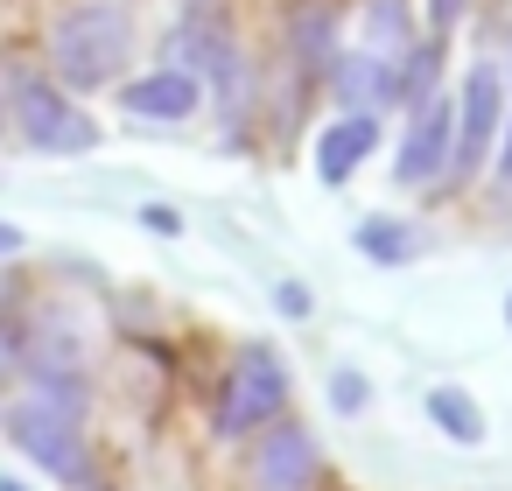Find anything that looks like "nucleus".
Returning <instances> with one entry per match:
<instances>
[{"label": "nucleus", "instance_id": "1", "mask_svg": "<svg viewBox=\"0 0 512 491\" xmlns=\"http://www.w3.org/2000/svg\"><path fill=\"white\" fill-rule=\"evenodd\" d=\"M127 50H134V22L120 0H85V8H71L50 36V57H57V78L92 92V85H113L127 71Z\"/></svg>", "mask_w": 512, "mask_h": 491}, {"label": "nucleus", "instance_id": "2", "mask_svg": "<svg viewBox=\"0 0 512 491\" xmlns=\"http://www.w3.org/2000/svg\"><path fill=\"white\" fill-rule=\"evenodd\" d=\"M288 407V365L274 344H246L225 372V393H218V435H260L267 421H281Z\"/></svg>", "mask_w": 512, "mask_h": 491}, {"label": "nucleus", "instance_id": "3", "mask_svg": "<svg viewBox=\"0 0 512 491\" xmlns=\"http://www.w3.org/2000/svg\"><path fill=\"white\" fill-rule=\"evenodd\" d=\"M456 148H449V183L491 169L498 155V127H505V71L498 64H470V78L456 85Z\"/></svg>", "mask_w": 512, "mask_h": 491}, {"label": "nucleus", "instance_id": "4", "mask_svg": "<svg viewBox=\"0 0 512 491\" xmlns=\"http://www.w3.org/2000/svg\"><path fill=\"white\" fill-rule=\"evenodd\" d=\"M15 120H22V141L43 148V155H85L99 141V127L43 78H22L15 85Z\"/></svg>", "mask_w": 512, "mask_h": 491}, {"label": "nucleus", "instance_id": "5", "mask_svg": "<svg viewBox=\"0 0 512 491\" xmlns=\"http://www.w3.org/2000/svg\"><path fill=\"white\" fill-rule=\"evenodd\" d=\"M8 435H15L22 456L43 463L50 477H64V484H92V456H85V442H78V414H64V407H50V400H29V407L15 414Z\"/></svg>", "mask_w": 512, "mask_h": 491}, {"label": "nucleus", "instance_id": "6", "mask_svg": "<svg viewBox=\"0 0 512 491\" xmlns=\"http://www.w3.org/2000/svg\"><path fill=\"white\" fill-rule=\"evenodd\" d=\"M449 148H456V106H449V92H442V99H428L421 113H407V141H400V155H393V183H400V190L442 183V176H449Z\"/></svg>", "mask_w": 512, "mask_h": 491}, {"label": "nucleus", "instance_id": "7", "mask_svg": "<svg viewBox=\"0 0 512 491\" xmlns=\"http://www.w3.org/2000/svg\"><path fill=\"white\" fill-rule=\"evenodd\" d=\"M316 435L302 428V421H267L260 428V442H253V484L260 491H309L316 484Z\"/></svg>", "mask_w": 512, "mask_h": 491}, {"label": "nucleus", "instance_id": "8", "mask_svg": "<svg viewBox=\"0 0 512 491\" xmlns=\"http://www.w3.org/2000/svg\"><path fill=\"white\" fill-rule=\"evenodd\" d=\"M323 78H330V99L344 113H386V106H400L393 99V57H379V50H337Z\"/></svg>", "mask_w": 512, "mask_h": 491}, {"label": "nucleus", "instance_id": "9", "mask_svg": "<svg viewBox=\"0 0 512 491\" xmlns=\"http://www.w3.org/2000/svg\"><path fill=\"white\" fill-rule=\"evenodd\" d=\"M120 106L134 120H190L204 106V78L197 71H148V78H134L120 92Z\"/></svg>", "mask_w": 512, "mask_h": 491}, {"label": "nucleus", "instance_id": "10", "mask_svg": "<svg viewBox=\"0 0 512 491\" xmlns=\"http://www.w3.org/2000/svg\"><path fill=\"white\" fill-rule=\"evenodd\" d=\"M372 148H379V113H344V120L323 127V141H316V176H323V183H351V176L372 162Z\"/></svg>", "mask_w": 512, "mask_h": 491}, {"label": "nucleus", "instance_id": "11", "mask_svg": "<svg viewBox=\"0 0 512 491\" xmlns=\"http://www.w3.org/2000/svg\"><path fill=\"white\" fill-rule=\"evenodd\" d=\"M288 57H295V71H330V57H337V0H288Z\"/></svg>", "mask_w": 512, "mask_h": 491}, {"label": "nucleus", "instance_id": "12", "mask_svg": "<svg viewBox=\"0 0 512 491\" xmlns=\"http://www.w3.org/2000/svg\"><path fill=\"white\" fill-rule=\"evenodd\" d=\"M176 71H218L225 57H232V36H225V8H218V0H190V8H183V29H176Z\"/></svg>", "mask_w": 512, "mask_h": 491}, {"label": "nucleus", "instance_id": "13", "mask_svg": "<svg viewBox=\"0 0 512 491\" xmlns=\"http://www.w3.org/2000/svg\"><path fill=\"white\" fill-rule=\"evenodd\" d=\"M351 239H358V253H365L372 267H407V260L428 246V239H421L414 225H400V218H358Z\"/></svg>", "mask_w": 512, "mask_h": 491}, {"label": "nucleus", "instance_id": "14", "mask_svg": "<svg viewBox=\"0 0 512 491\" xmlns=\"http://www.w3.org/2000/svg\"><path fill=\"white\" fill-rule=\"evenodd\" d=\"M428 421H435L449 442H463V449L484 442V407H477L463 386H435V393H428Z\"/></svg>", "mask_w": 512, "mask_h": 491}, {"label": "nucleus", "instance_id": "15", "mask_svg": "<svg viewBox=\"0 0 512 491\" xmlns=\"http://www.w3.org/2000/svg\"><path fill=\"white\" fill-rule=\"evenodd\" d=\"M414 43V29H407V0H372V50L379 57H400Z\"/></svg>", "mask_w": 512, "mask_h": 491}, {"label": "nucleus", "instance_id": "16", "mask_svg": "<svg viewBox=\"0 0 512 491\" xmlns=\"http://www.w3.org/2000/svg\"><path fill=\"white\" fill-rule=\"evenodd\" d=\"M330 407H337V414H365V407H372V386H365V372L337 365V372H330Z\"/></svg>", "mask_w": 512, "mask_h": 491}, {"label": "nucleus", "instance_id": "17", "mask_svg": "<svg viewBox=\"0 0 512 491\" xmlns=\"http://www.w3.org/2000/svg\"><path fill=\"white\" fill-rule=\"evenodd\" d=\"M274 309H281L288 323H309V309H316V302H309V288H302V281H281V288H274Z\"/></svg>", "mask_w": 512, "mask_h": 491}, {"label": "nucleus", "instance_id": "18", "mask_svg": "<svg viewBox=\"0 0 512 491\" xmlns=\"http://www.w3.org/2000/svg\"><path fill=\"white\" fill-rule=\"evenodd\" d=\"M456 22H463V0H428V36H435V43H442Z\"/></svg>", "mask_w": 512, "mask_h": 491}, {"label": "nucleus", "instance_id": "19", "mask_svg": "<svg viewBox=\"0 0 512 491\" xmlns=\"http://www.w3.org/2000/svg\"><path fill=\"white\" fill-rule=\"evenodd\" d=\"M505 99H512V85H505ZM491 169H498V183L512 190V120H505V134H498V155H491Z\"/></svg>", "mask_w": 512, "mask_h": 491}, {"label": "nucleus", "instance_id": "20", "mask_svg": "<svg viewBox=\"0 0 512 491\" xmlns=\"http://www.w3.org/2000/svg\"><path fill=\"white\" fill-rule=\"evenodd\" d=\"M141 225H148V232H183V218H176V211H162V204H148V211H141Z\"/></svg>", "mask_w": 512, "mask_h": 491}, {"label": "nucleus", "instance_id": "21", "mask_svg": "<svg viewBox=\"0 0 512 491\" xmlns=\"http://www.w3.org/2000/svg\"><path fill=\"white\" fill-rule=\"evenodd\" d=\"M8 253H22V232H15V225H0V260H8Z\"/></svg>", "mask_w": 512, "mask_h": 491}, {"label": "nucleus", "instance_id": "22", "mask_svg": "<svg viewBox=\"0 0 512 491\" xmlns=\"http://www.w3.org/2000/svg\"><path fill=\"white\" fill-rule=\"evenodd\" d=\"M0 365H15V337L8 330H0Z\"/></svg>", "mask_w": 512, "mask_h": 491}, {"label": "nucleus", "instance_id": "23", "mask_svg": "<svg viewBox=\"0 0 512 491\" xmlns=\"http://www.w3.org/2000/svg\"><path fill=\"white\" fill-rule=\"evenodd\" d=\"M0 491H29V484H15V477H0Z\"/></svg>", "mask_w": 512, "mask_h": 491}, {"label": "nucleus", "instance_id": "24", "mask_svg": "<svg viewBox=\"0 0 512 491\" xmlns=\"http://www.w3.org/2000/svg\"><path fill=\"white\" fill-rule=\"evenodd\" d=\"M505 323H512V295H505Z\"/></svg>", "mask_w": 512, "mask_h": 491}, {"label": "nucleus", "instance_id": "25", "mask_svg": "<svg viewBox=\"0 0 512 491\" xmlns=\"http://www.w3.org/2000/svg\"><path fill=\"white\" fill-rule=\"evenodd\" d=\"M505 85H512V78H505Z\"/></svg>", "mask_w": 512, "mask_h": 491}]
</instances>
